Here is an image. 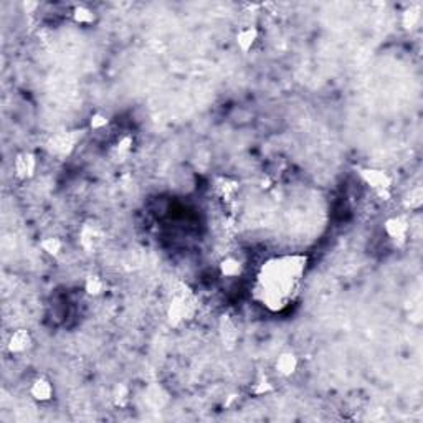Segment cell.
Listing matches in <instances>:
<instances>
[{
  "label": "cell",
  "instance_id": "1",
  "mask_svg": "<svg viewBox=\"0 0 423 423\" xmlns=\"http://www.w3.org/2000/svg\"><path fill=\"white\" fill-rule=\"evenodd\" d=\"M362 177L370 187H373L380 194L389 189V185H390V179L387 177V174L380 172V171H364Z\"/></svg>",
  "mask_w": 423,
  "mask_h": 423
},
{
  "label": "cell",
  "instance_id": "2",
  "mask_svg": "<svg viewBox=\"0 0 423 423\" xmlns=\"http://www.w3.org/2000/svg\"><path fill=\"white\" fill-rule=\"evenodd\" d=\"M30 393H32V397L35 400L46 402V400H50L52 395H53V387H52L50 382H48V380L38 379V380H35V382H33L32 389H30Z\"/></svg>",
  "mask_w": 423,
  "mask_h": 423
},
{
  "label": "cell",
  "instance_id": "3",
  "mask_svg": "<svg viewBox=\"0 0 423 423\" xmlns=\"http://www.w3.org/2000/svg\"><path fill=\"white\" fill-rule=\"evenodd\" d=\"M28 345H30V334H28L27 331L20 329V331H15V333L12 334L10 342H9L10 352L20 354V352H24V350L28 349Z\"/></svg>",
  "mask_w": 423,
  "mask_h": 423
},
{
  "label": "cell",
  "instance_id": "4",
  "mask_svg": "<svg viewBox=\"0 0 423 423\" xmlns=\"http://www.w3.org/2000/svg\"><path fill=\"white\" fill-rule=\"evenodd\" d=\"M298 369V359H296L293 354H283L279 359H278V362H276V370L281 373V375H291V373H294V370Z\"/></svg>",
  "mask_w": 423,
  "mask_h": 423
},
{
  "label": "cell",
  "instance_id": "5",
  "mask_svg": "<svg viewBox=\"0 0 423 423\" xmlns=\"http://www.w3.org/2000/svg\"><path fill=\"white\" fill-rule=\"evenodd\" d=\"M385 230L392 238H404L407 235V222L402 220V218H390L389 222L385 223Z\"/></svg>",
  "mask_w": 423,
  "mask_h": 423
},
{
  "label": "cell",
  "instance_id": "6",
  "mask_svg": "<svg viewBox=\"0 0 423 423\" xmlns=\"http://www.w3.org/2000/svg\"><path fill=\"white\" fill-rule=\"evenodd\" d=\"M33 167H35V160H33L32 156L24 154V156L18 157V160H17V172H18V175L27 177V175H30L33 172Z\"/></svg>",
  "mask_w": 423,
  "mask_h": 423
},
{
  "label": "cell",
  "instance_id": "7",
  "mask_svg": "<svg viewBox=\"0 0 423 423\" xmlns=\"http://www.w3.org/2000/svg\"><path fill=\"white\" fill-rule=\"evenodd\" d=\"M220 268H222L223 276H227V278H235V276H238V274H240V271H242V265H240L237 260H233V258L223 260Z\"/></svg>",
  "mask_w": 423,
  "mask_h": 423
},
{
  "label": "cell",
  "instance_id": "8",
  "mask_svg": "<svg viewBox=\"0 0 423 423\" xmlns=\"http://www.w3.org/2000/svg\"><path fill=\"white\" fill-rule=\"evenodd\" d=\"M256 38V32L253 28H245L238 33V45L243 48V50H248V48L253 45V41Z\"/></svg>",
  "mask_w": 423,
  "mask_h": 423
},
{
  "label": "cell",
  "instance_id": "9",
  "mask_svg": "<svg viewBox=\"0 0 423 423\" xmlns=\"http://www.w3.org/2000/svg\"><path fill=\"white\" fill-rule=\"evenodd\" d=\"M41 248H43L48 255H58L61 250V242L58 238H46L41 242Z\"/></svg>",
  "mask_w": 423,
  "mask_h": 423
},
{
  "label": "cell",
  "instance_id": "10",
  "mask_svg": "<svg viewBox=\"0 0 423 423\" xmlns=\"http://www.w3.org/2000/svg\"><path fill=\"white\" fill-rule=\"evenodd\" d=\"M103 290V281L98 276H91L86 281V291L89 294H100Z\"/></svg>",
  "mask_w": 423,
  "mask_h": 423
},
{
  "label": "cell",
  "instance_id": "11",
  "mask_svg": "<svg viewBox=\"0 0 423 423\" xmlns=\"http://www.w3.org/2000/svg\"><path fill=\"white\" fill-rule=\"evenodd\" d=\"M106 124H108V119H106L104 116H101V114H95L93 118H91V128L93 129H101V128H104Z\"/></svg>",
  "mask_w": 423,
  "mask_h": 423
}]
</instances>
